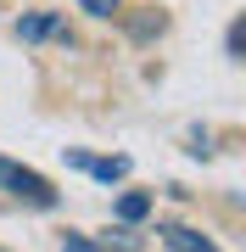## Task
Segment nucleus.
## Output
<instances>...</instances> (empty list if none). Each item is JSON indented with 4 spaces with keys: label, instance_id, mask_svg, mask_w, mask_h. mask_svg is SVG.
Here are the masks:
<instances>
[{
    "label": "nucleus",
    "instance_id": "f257e3e1",
    "mask_svg": "<svg viewBox=\"0 0 246 252\" xmlns=\"http://www.w3.org/2000/svg\"><path fill=\"white\" fill-rule=\"evenodd\" d=\"M0 190H11V196L28 202V207H56L51 180L34 174V168H23V162H11V157H0Z\"/></svg>",
    "mask_w": 246,
    "mask_h": 252
},
{
    "label": "nucleus",
    "instance_id": "f03ea898",
    "mask_svg": "<svg viewBox=\"0 0 246 252\" xmlns=\"http://www.w3.org/2000/svg\"><path fill=\"white\" fill-rule=\"evenodd\" d=\"M67 162H73V168H84V174H90V180H101V185H112V180H123V174H129V157H84V152H73Z\"/></svg>",
    "mask_w": 246,
    "mask_h": 252
},
{
    "label": "nucleus",
    "instance_id": "7ed1b4c3",
    "mask_svg": "<svg viewBox=\"0 0 246 252\" xmlns=\"http://www.w3.org/2000/svg\"><path fill=\"white\" fill-rule=\"evenodd\" d=\"M11 34H17V39H67V23L51 17V11H34V17H17Z\"/></svg>",
    "mask_w": 246,
    "mask_h": 252
},
{
    "label": "nucleus",
    "instance_id": "20e7f679",
    "mask_svg": "<svg viewBox=\"0 0 246 252\" xmlns=\"http://www.w3.org/2000/svg\"><path fill=\"white\" fill-rule=\"evenodd\" d=\"M163 241H168L173 252H219L207 235H196V230H185V224H168V230H163Z\"/></svg>",
    "mask_w": 246,
    "mask_h": 252
},
{
    "label": "nucleus",
    "instance_id": "39448f33",
    "mask_svg": "<svg viewBox=\"0 0 246 252\" xmlns=\"http://www.w3.org/2000/svg\"><path fill=\"white\" fill-rule=\"evenodd\" d=\"M151 213V196H140V190H129V196L118 202V219H123V224H135V219H146Z\"/></svg>",
    "mask_w": 246,
    "mask_h": 252
},
{
    "label": "nucleus",
    "instance_id": "423d86ee",
    "mask_svg": "<svg viewBox=\"0 0 246 252\" xmlns=\"http://www.w3.org/2000/svg\"><path fill=\"white\" fill-rule=\"evenodd\" d=\"M84 11H90V17H112V11H118V0H79Z\"/></svg>",
    "mask_w": 246,
    "mask_h": 252
},
{
    "label": "nucleus",
    "instance_id": "0eeeda50",
    "mask_svg": "<svg viewBox=\"0 0 246 252\" xmlns=\"http://www.w3.org/2000/svg\"><path fill=\"white\" fill-rule=\"evenodd\" d=\"M62 252H101V247H95V241H84V235H67Z\"/></svg>",
    "mask_w": 246,
    "mask_h": 252
},
{
    "label": "nucleus",
    "instance_id": "6e6552de",
    "mask_svg": "<svg viewBox=\"0 0 246 252\" xmlns=\"http://www.w3.org/2000/svg\"><path fill=\"white\" fill-rule=\"evenodd\" d=\"M0 252H6V247H0Z\"/></svg>",
    "mask_w": 246,
    "mask_h": 252
}]
</instances>
